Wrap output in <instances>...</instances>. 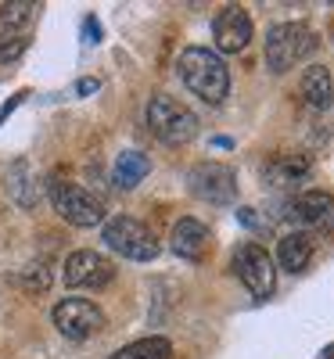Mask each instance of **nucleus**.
Listing matches in <instances>:
<instances>
[{
	"mask_svg": "<svg viewBox=\"0 0 334 359\" xmlns=\"http://www.w3.org/2000/svg\"><path fill=\"white\" fill-rule=\"evenodd\" d=\"M147 172H151V162L140 151H123V155L115 158V165H112V176H115V184L123 187V191L137 187Z\"/></svg>",
	"mask_w": 334,
	"mask_h": 359,
	"instance_id": "obj_16",
	"label": "nucleus"
},
{
	"mask_svg": "<svg viewBox=\"0 0 334 359\" xmlns=\"http://www.w3.org/2000/svg\"><path fill=\"white\" fill-rule=\"evenodd\" d=\"M180 79L191 90L194 97H201L205 104H223L230 94V69L227 62L208 50V47H187L180 54Z\"/></svg>",
	"mask_w": 334,
	"mask_h": 359,
	"instance_id": "obj_1",
	"label": "nucleus"
},
{
	"mask_svg": "<svg viewBox=\"0 0 334 359\" xmlns=\"http://www.w3.org/2000/svg\"><path fill=\"white\" fill-rule=\"evenodd\" d=\"M320 359H334V345H330V348H327V352H323Z\"/></svg>",
	"mask_w": 334,
	"mask_h": 359,
	"instance_id": "obj_21",
	"label": "nucleus"
},
{
	"mask_svg": "<svg viewBox=\"0 0 334 359\" xmlns=\"http://www.w3.org/2000/svg\"><path fill=\"white\" fill-rule=\"evenodd\" d=\"M29 40L25 36H15V33H0V62H18L25 54Z\"/></svg>",
	"mask_w": 334,
	"mask_h": 359,
	"instance_id": "obj_19",
	"label": "nucleus"
},
{
	"mask_svg": "<svg viewBox=\"0 0 334 359\" xmlns=\"http://www.w3.org/2000/svg\"><path fill=\"white\" fill-rule=\"evenodd\" d=\"M302 233H330L334 230V194L327 191H306L298 194L284 212Z\"/></svg>",
	"mask_w": 334,
	"mask_h": 359,
	"instance_id": "obj_10",
	"label": "nucleus"
},
{
	"mask_svg": "<svg viewBox=\"0 0 334 359\" xmlns=\"http://www.w3.org/2000/svg\"><path fill=\"white\" fill-rule=\"evenodd\" d=\"M65 284L76 287V291H98V287H108L115 280V266L112 259H105L101 252H90V248H79L65 259Z\"/></svg>",
	"mask_w": 334,
	"mask_h": 359,
	"instance_id": "obj_9",
	"label": "nucleus"
},
{
	"mask_svg": "<svg viewBox=\"0 0 334 359\" xmlns=\"http://www.w3.org/2000/svg\"><path fill=\"white\" fill-rule=\"evenodd\" d=\"M58 334L69 341H90L94 334H101L105 327V313L90 302V298H62L51 313Z\"/></svg>",
	"mask_w": 334,
	"mask_h": 359,
	"instance_id": "obj_6",
	"label": "nucleus"
},
{
	"mask_svg": "<svg viewBox=\"0 0 334 359\" xmlns=\"http://www.w3.org/2000/svg\"><path fill=\"white\" fill-rule=\"evenodd\" d=\"M76 90H79V94H90V90H98V79H83Z\"/></svg>",
	"mask_w": 334,
	"mask_h": 359,
	"instance_id": "obj_20",
	"label": "nucleus"
},
{
	"mask_svg": "<svg viewBox=\"0 0 334 359\" xmlns=\"http://www.w3.org/2000/svg\"><path fill=\"white\" fill-rule=\"evenodd\" d=\"M302 97H306V104L316 108V111L334 104V79H330L327 65H309L302 72Z\"/></svg>",
	"mask_w": 334,
	"mask_h": 359,
	"instance_id": "obj_15",
	"label": "nucleus"
},
{
	"mask_svg": "<svg viewBox=\"0 0 334 359\" xmlns=\"http://www.w3.org/2000/svg\"><path fill=\"white\" fill-rule=\"evenodd\" d=\"M105 245L115 252V255H123V259H133V262H151L162 245H159V237L151 233V226H144L140 219L133 216H115L105 223Z\"/></svg>",
	"mask_w": 334,
	"mask_h": 359,
	"instance_id": "obj_4",
	"label": "nucleus"
},
{
	"mask_svg": "<svg viewBox=\"0 0 334 359\" xmlns=\"http://www.w3.org/2000/svg\"><path fill=\"white\" fill-rule=\"evenodd\" d=\"M309 172H313V162L306 155H277L266 165V180L273 187H298L309 180Z\"/></svg>",
	"mask_w": 334,
	"mask_h": 359,
	"instance_id": "obj_14",
	"label": "nucleus"
},
{
	"mask_svg": "<svg viewBox=\"0 0 334 359\" xmlns=\"http://www.w3.org/2000/svg\"><path fill=\"white\" fill-rule=\"evenodd\" d=\"M313 259V233H302V230H291L277 241V262L288 273H302Z\"/></svg>",
	"mask_w": 334,
	"mask_h": 359,
	"instance_id": "obj_13",
	"label": "nucleus"
},
{
	"mask_svg": "<svg viewBox=\"0 0 334 359\" xmlns=\"http://www.w3.org/2000/svg\"><path fill=\"white\" fill-rule=\"evenodd\" d=\"M234 273L241 277V284L252 291V298H269L273 287H277V269H273V259L255 241H245L234 252Z\"/></svg>",
	"mask_w": 334,
	"mask_h": 359,
	"instance_id": "obj_7",
	"label": "nucleus"
},
{
	"mask_svg": "<svg viewBox=\"0 0 334 359\" xmlns=\"http://www.w3.org/2000/svg\"><path fill=\"white\" fill-rule=\"evenodd\" d=\"M36 18V4H0V33H15V36H25V29L33 25Z\"/></svg>",
	"mask_w": 334,
	"mask_h": 359,
	"instance_id": "obj_17",
	"label": "nucleus"
},
{
	"mask_svg": "<svg viewBox=\"0 0 334 359\" xmlns=\"http://www.w3.org/2000/svg\"><path fill=\"white\" fill-rule=\"evenodd\" d=\"M47 194H51L54 212L62 216L65 223H72V226H98V223H105V201L94 191H86L83 184H72V180H51Z\"/></svg>",
	"mask_w": 334,
	"mask_h": 359,
	"instance_id": "obj_3",
	"label": "nucleus"
},
{
	"mask_svg": "<svg viewBox=\"0 0 334 359\" xmlns=\"http://www.w3.org/2000/svg\"><path fill=\"white\" fill-rule=\"evenodd\" d=\"M147 126L162 144H187L198 133V118H194L191 108L159 94V97L147 101Z\"/></svg>",
	"mask_w": 334,
	"mask_h": 359,
	"instance_id": "obj_5",
	"label": "nucleus"
},
{
	"mask_svg": "<svg viewBox=\"0 0 334 359\" xmlns=\"http://www.w3.org/2000/svg\"><path fill=\"white\" fill-rule=\"evenodd\" d=\"M212 40H216V47L223 54L245 50L248 40H252V18H248V11L241 4H227L216 15V22H212Z\"/></svg>",
	"mask_w": 334,
	"mask_h": 359,
	"instance_id": "obj_11",
	"label": "nucleus"
},
{
	"mask_svg": "<svg viewBox=\"0 0 334 359\" xmlns=\"http://www.w3.org/2000/svg\"><path fill=\"white\" fill-rule=\"evenodd\" d=\"M112 359H173V345L155 334V338H140L126 348H119Z\"/></svg>",
	"mask_w": 334,
	"mask_h": 359,
	"instance_id": "obj_18",
	"label": "nucleus"
},
{
	"mask_svg": "<svg viewBox=\"0 0 334 359\" xmlns=\"http://www.w3.org/2000/svg\"><path fill=\"white\" fill-rule=\"evenodd\" d=\"M169 248L180 255V259H191V262H201L205 255H208V248H212V233H208V226L205 223H198V219H180L176 226H173V233H169Z\"/></svg>",
	"mask_w": 334,
	"mask_h": 359,
	"instance_id": "obj_12",
	"label": "nucleus"
},
{
	"mask_svg": "<svg viewBox=\"0 0 334 359\" xmlns=\"http://www.w3.org/2000/svg\"><path fill=\"white\" fill-rule=\"evenodd\" d=\"M316 50V33L306 22H281L266 33V65L273 72H288L302 65Z\"/></svg>",
	"mask_w": 334,
	"mask_h": 359,
	"instance_id": "obj_2",
	"label": "nucleus"
},
{
	"mask_svg": "<svg viewBox=\"0 0 334 359\" xmlns=\"http://www.w3.org/2000/svg\"><path fill=\"white\" fill-rule=\"evenodd\" d=\"M187 187L194 198H201L208 205H230L237 198V176L223 162H201L187 172Z\"/></svg>",
	"mask_w": 334,
	"mask_h": 359,
	"instance_id": "obj_8",
	"label": "nucleus"
}]
</instances>
